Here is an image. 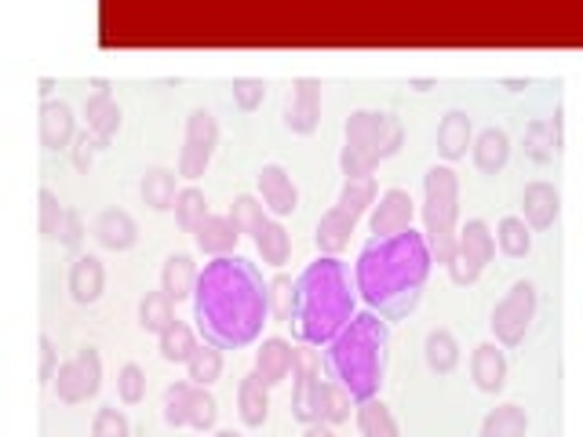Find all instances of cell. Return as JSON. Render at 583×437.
I'll return each instance as SVG.
<instances>
[{
  "instance_id": "obj_21",
  "label": "cell",
  "mask_w": 583,
  "mask_h": 437,
  "mask_svg": "<svg viewBox=\"0 0 583 437\" xmlns=\"http://www.w3.org/2000/svg\"><path fill=\"white\" fill-rule=\"evenodd\" d=\"M77 139V117L70 102H44L41 107V146L44 149H70Z\"/></svg>"
},
{
  "instance_id": "obj_8",
  "label": "cell",
  "mask_w": 583,
  "mask_h": 437,
  "mask_svg": "<svg viewBox=\"0 0 583 437\" xmlns=\"http://www.w3.org/2000/svg\"><path fill=\"white\" fill-rule=\"evenodd\" d=\"M220 419V401L212 397L209 386H193L190 379H179L165 390V423L168 427H190L209 434Z\"/></svg>"
},
{
  "instance_id": "obj_40",
  "label": "cell",
  "mask_w": 583,
  "mask_h": 437,
  "mask_svg": "<svg viewBox=\"0 0 583 437\" xmlns=\"http://www.w3.org/2000/svg\"><path fill=\"white\" fill-rule=\"evenodd\" d=\"M375 179H347L343 182V190H339V209L343 212H350L354 218H361L369 209H375Z\"/></svg>"
},
{
  "instance_id": "obj_41",
  "label": "cell",
  "mask_w": 583,
  "mask_h": 437,
  "mask_svg": "<svg viewBox=\"0 0 583 437\" xmlns=\"http://www.w3.org/2000/svg\"><path fill=\"white\" fill-rule=\"evenodd\" d=\"M231 218H234V226L242 229V237H256L259 226L267 223L270 215H267V204H262L259 198H251V193H237Z\"/></svg>"
},
{
  "instance_id": "obj_36",
  "label": "cell",
  "mask_w": 583,
  "mask_h": 437,
  "mask_svg": "<svg viewBox=\"0 0 583 437\" xmlns=\"http://www.w3.org/2000/svg\"><path fill=\"white\" fill-rule=\"evenodd\" d=\"M482 437H529V416L518 405H500L482 419Z\"/></svg>"
},
{
  "instance_id": "obj_43",
  "label": "cell",
  "mask_w": 583,
  "mask_h": 437,
  "mask_svg": "<svg viewBox=\"0 0 583 437\" xmlns=\"http://www.w3.org/2000/svg\"><path fill=\"white\" fill-rule=\"evenodd\" d=\"M37 209H41V215H37V226H41V237L44 240H59V229H63V218H66V209L59 204V198H55L52 190H41L37 193Z\"/></svg>"
},
{
  "instance_id": "obj_37",
  "label": "cell",
  "mask_w": 583,
  "mask_h": 437,
  "mask_svg": "<svg viewBox=\"0 0 583 437\" xmlns=\"http://www.w3.org/2000/svg\"><path fill=\"white\" fill-rule=\"evenodd\" d=\"M176 321V303L157 289V292H146L139 299V328L150 332V336H161V332Z\"/></svg>"
},
{
  "instance_id": "obj_31",
  "label": "cell",
  "mask_w": 583,
  "mask_h": 437,
  "mask_svg": "<svg viewBox=\"0 0 583 437\" xmlns=\"http://www.w3.org/2000/svg\"><path fill=\"white\" fill-rule=\"evenodd\" d=\"M354 419H358L361 437H402V430H397L394 412L386 408L380 397H365V401H358V408H354Z\"/></svg>"
},
{
  "instance_id": "obj_9",
  "label": "cell",
  "mask_w": 583,
  "mask_h": 437,
  "mask_svg": "<svg viewBox=\"0 0 583 437\" xmlns=\"http://www.w3.org/2000/svg\"><path fill=\"white\" fill-rule=\"evenodd\" d=\"M496 256V234L489 229L482 218H471L460 229V248H456V259L449 262V281L456 289H471V284L482 278V270L493 262Z\"/></svg>"
},
{
  "instance_id": "obj_47",
  "label": "cell",
  "mask_w": 583,
  "mask_h": 437,
  "mask_svg": "<svg viewBox=\"0 0 583 437\" xmlns=\"http://www.w3.org/2000/svg\"><path fill=\"white\" fill-rule=\"evenodd\" d=\"M262 99H267V85H262L259 77H237L234 80V102L242 107L245 113L259 110Z\"/></svg>"
},
{
  "instance_id": "obj_33",
  "label": "cell",
  "mask_w": 583,
  "mask_h": 437,
  "mask_svg": "<svg viewBox=\"0 0 583 437\" xmlns=\"http://www.w3.org/2000/svg\"><path fill=\"white\" fill-rule=\"evenodd\" d=\"M251 240H256V251L262 256V262H270V267H284L289 256H292V237H289V229L278 223V218H267Z\"/></svg>"
},
{
  "instance_id": "obj_49",
  "label": "cell",
  "mask_w": 583,
  "mask_h": 437,
  "mask_svg": "<svg viewBox=\"0 0 583 437\" xmlns=\"http://www.w3.org/2000/svg\"><path fill=\"white\" fill-rule=\"evenodd\" d=\"M55 372H59V358H55V343L48 336H41V383H55Z\"/></svg>"
},
{
  "instance_id": "obj_46",
  "label": "cell",
  "mask_w": 583,
  "mask_h": 437,
  "mask_svg": "<svg viewBox=\"0 0 583 437\" xmlns=\"http://www.w3.org/2000/svg\"><path fill=\"white\" fill-rule=\"evenodd\" d=\"M99 149H106V143H102L99 135L77 132V139L70 146V160H74V168L81 171V176H88V171H91V165H96V157H99Z\"/></svg>"
},
{
  "instance_id": "obj_28",
  "label": "cell",
  "mask_w": 583,
  "mask_h": 437,
  "mask_svg": "<svg viewBox=\"0 0 583 437\" xmlns=\"http://www.w3.org/2000/svg\"><path fill=\"white\" fill-rule=\"evenodd\" d=\"M237 416L245 427H262L270 416V386L256 372H248L237 386Z\"/></svg>"
},
{
  "instance_id": "obj_32",
  "label": "cell",
  "mask_w": 583,
  "mask_h": 437,
  "mask_svg": "<svg viewBox=\"0 0 583 437\" xmlns=\"http://www.w3.org/2000/svg\"><path fill=\"white\" fill-rule=\"evenodd\" d=\"M176 171L171 168H150L143 176V204L154 212H171L176 209V198H179V187H176Z\"/></svg>"
},
{
  "instance_id": "obj_18",
  "label": "cell",
  "mask_w": 583,
  "mask_h": 437,
  "mask_svg": "<svg viewBox=\"0 0 583 437\" xmlns=\"http://www.w3.org/2000/svg\"><path fill=\"white\" fill-rule=\"evenodd\" d=\"M237 240H242V229L234 226L231 215H215V212H212L198 229H193V245H198L204 256H212V259L234 256Z\"/></svg>"
},
{
  "instance_id": "obj_7",
  "label": "cell",
  "mask_w": 583,
  "mask_h": 437,
  "mask_svg": "<svg viewBox=\"0 0 583 437\" xmlns=\"http://www.w3.org/2000/svg\"><path fill=\"white\" fill-rule=\"evenodd\" d=\"M456 215H460V179L449 165H434L423 176V226H427V248L430 259L449 267L460 248V229H456Z\"/></svg>"
},
{
  "instance_id": "obj_34",
  "label": "cell",
  "mask_w": 583,
  "mask_h": 437,
  "mask_svg": "<svg viewBox=\"0 0 583 437\" xmlns=\"http://www.w3.org/2000/svg\"><path fill=\"white\" fill-rule=\"evenodd\" d=\"M157 347H161V358L171 361V365H187L193 358V350L201 347L198 336H193V328L187 325V321H171V325L157 336Z\"/></svg>"
},
{
  "instance_id": "obj_5",
  "label": "cell",
  "mask_w": 583,
  "mask_h": 437,
  "mask_svg": "<svg viewBox=\"0 0 583 437\" xmlns=\"http://www.w3.org/2000/svg\"><path fill=\"white\" fill-rule=\"evenodd\" d=\"M343 154H339V168L347 179H372V171L391 160L405 143L402 121L394 113H380V110H358L350 113L347 124H343Z\"/></svg>"
},
{
  "instance_id": "obj_52",
  "label": "cell",
  "mask_w": 583,
  "mask_h": 437,
  "mask_svg": "<svg viewBox=\"0 0 583 437\" xmlns=\"http://www.w3.org/2000/svg\"><path fill=\"white\" fill-rule=\"evenodd\" d=\"M198 437H204V434H198Z\"/></svg>"
},
{
  "instance_id": "obj_12",
  "label": "cell",
  "mask_w": 583,
  "mask_h": 437,
  "mask_svg": "<svg viewBox=\"0 0 583 437\" xmlns=\"http://www.w3.org/2000/svg\"><path fill=\"white\" fill-rule=\"evenodd\" d=\"M55 397L63 401V405H85L88 397L99 394L102 386V358L96 347H81L74 354L70 361L59 365V372H55Z\"/></svg>"
},
{
  "instance_id": "obj_44",
  "label": "cell",
  "mask_w": 583,
  "mask_h": 437,
  "mask_svg": "<svg viewBox=\"0 0 583 437\" xmlns=\"http://www.w3.org/2000/svg\"><path fill=\"white\" fill-rule=\"evenodd\" d=\"M117 397L124 401V405H139V401L146 397V372L135 361L121 365V372H117Z\"/></svg>"
},
{
  "instance_id": "obj_14",
  "label": "cell",
  "mask_w": 583,
  "mask_h": 437,
  "mask_svg": "<svg viewBox=\"0 0 583 437\" xmlns=\"http://www.w3.org/2000/svg\"><path fill=\"white\" fill-rule=\"evenodd\" d=\"M413 218H416V209H413V198H408V190H383L380 201H375L372 209V234L386 240V237H397V234H408L413 229Z\"/></svg>"
},
{
  "instance_id": "obj_27",
  "label": "cell",
  "mask_w": 583,
  "mask_h": 437,
  "mask_svg": "<svg viewBox=\"0 0 583 437\" xmlns=\"http://www.w3.org/2000/svg\"><path fill=\"white\" fill-rule=\"evenodd\" d=\"M354 226H358V218H354L350 212H343L339 204H333V209L322 215V223H317V234H314L317 251H322V256H328V259L339 256V251L350 245Z\"/></svg>"
},
{
  "instance_id": "obj_2",
  "label": "cell",
  "mask_w": 583,
  "mask_h": 437,
  "mask_svg": "<svg viewBox=\"0 0 583 437\" xmlns=\"http://www.w3.org/2000/svg\"><path fill=\"white\" fill-rule=\"evenodd\" d=\"M430 248L419 234L397 237H372L358 259V289L386 317H402L405 310L416 306L423 281L430 270Z\"/></svg>"
},
{
  "instance_id": "obj_29",
  "label": "cell",
  "mask_w": 583,
  "mask_h": 437,
  "mask_svg": "<svg viewBox=\"0 0 583 437\" xmlns=\"http://www.w3.org/2000/svg\"><path fill=\"white\" fill-rule=\"evenodd\" d=\"M85 121H88V132L99 135V139L110 146L113 135L121 132V107H117V99H113L110 91H96V96H88Z\"/></svg>"
},
{
  "instance_id": "obj_39",
  "label": "cell",
  "mask_w": 583,
  "mask_h": 437,
  "mask_svg": "<svg viewBox=\"0 0 583 437\" xmlns=\"http://www.w3.org/2000/svg\"><path fill=\"white\" fill-rule=\"evenodd\" d=\"M187 376L193 386H212L215 379L223 376V350L215 347V343H201V347L193 350V358L187 361Z\"/></svg>"
},
{
  "instance_id": "obj_11",
  "label": "cell",
  "mask_w": 583,
  "mask_h": 437,
  "mask_svg": "<svg viewBox=\"0 0 583 437\" xmlns=\"http://www.w3.org/2000/svg\"><path fill=\"white\" fill-rule=\"evenodd\" d=\"M532 317H536V284L514 281V289L503 295L493 310V332H496L500 347H522Z\"/></svg>"
},
{
  "instance_id": "obj_38",
  "label": "cell",
  "mask_w": 583,
  "mask_h": 437,
  "mask_svg": "<svg viewBox=\"0 0 583 437\" xmlns=\"http://www.w3.org/2000/svg\"><path fill=\"white\" fill-rule=\"evenodd\" d=\"M176 223H179V229L182 234H193L204 218L212 215V209H209V198H204V190L201 187H182L179 190V198H176Z\"/></svg>"
},
{
  "instance_id": "obj_13",
  "label": "cell",
  "mask_w": 583,
  "mask_h": 437,
  "mask_svg": "<svg viewBox=\"0 0 583 437\" xmlns=\"http://www.w3.org/2000/svg\"><path fill=\"white\" fill-rule=\"evenodd\" d=\"M322 124V80L300 77L292 88V99L284 107V128L295 135H311Z\"/></svg>"
},
{
  "instance_id": "obj_51",
  "label": "cell",
  "mask_w": 583,
  "mask_h": 437,
  "mask_svg": "<svg viewBox=\"0 0 583 437\" xmlns=\"http://www.w3.org/2000/svg\"><path fill=\"white\" fill-rule=\"evenodd\" d=\"M215 437H242V434H237V430H220Z\"/></svg>"
},
{
  "instance_id": "obj_15",
  "label": "cell",
  "mask_w": 583,
  "mask_h": 437,
  "mask_svg": "<svg viewBox=\"0 0 583 437\" xmlns=\"http://www.w3.org/2000/svg\"><path fill=\"white\" fill-rule=\"evenodd\" d=\"M259 193L270 215H292L300 209V187L281 165H262L259 168Z\"/></svg>"
},
{
  "instance_id": "obj_24",
  "label": "cell",
  "mask_w": 583,
  "mask_h": 437,
  "mask_svg": "<svg viewBox=\"0 0 583 437\" xmlns=\"http://www.w3.org/2000/svg\"><path fill=\"white\" fill-rule=\"evenodd\" d=\"M102 289H106V267H102L99 256H77L70 267V295L74 303L91 306L102 299Z\"/></svg>"
},
{
  "instance_id": "obj_42",
  "label": "cell",
  "mask_w": 583,
  "mask_h": 437,
  "mask_svg": "<svg viewBox=\"0 0 583 437\" xmlns=\"http://www.w3.org/2000/svg\"><path fill=\"white\" fill-rule=\"evenodd\" d=\"M267 299H270V317L273 321H292V306H295V281L289 273H273L267 281Z\"/></svg>"
},
{
  "instance_id": "obj_26",
  "label": "cell",
  "mask_w": 583,
  "mask_h": 437,
  "mask_svg": "<svg viewBox=\"0 0 583 437\" xmlns=\"http://www.w3.org/2000/svg\"><path fill=\"white\" fill-rule=\"evenodd\" d=\"M474 146V124L463 110L445 113L438 124V154L445 160H463L467 149Z\"/></svg>"
},
{
  "instance_id": "obj_22",
  "label": "cell",
  "mask_w": 583,
  "mask_h": 437,
  "mask_svg": "<svg viewBox=\"0 0 583 437\" xmlns=\"http://www.w3.org/2000/svg\"><path fill=\"white\" fill-rule=\"evenodd\" d=\"M471 379L482 394H500V390L507 386V358H503V350L496 347V343H482V347H474Z\"/></svg>"
},
{
  "instance_id": "obj_20",
  "label": "cell",
  "mask_w": 583,
  "mask_h": 437,
  "mask_svg": "<svg viewBox=\"0 0 583 437\" xmlns=\"http://www.w3.org/2000/svg\"><path fill=\"white\" fill-rule=\"evenodd\" d=\"M558 209H562V198H558V190L551 182L540 179L522 190V218L529 223V229H551Z\"/></svg>"
},
{
  "instance_id": "obj_25",
  "label": "cell",
  "mask_w": 583,
  "mask_h": 437,
  "mask_svg": "<svg viewBox=\"0 0 583 437\" xmlns=\"http://www.w3.org/2000/svg\"><path fill=\"white\" fill-rule=\"evenodd\" d=\"M471 157H474V165L482 176H500L511 160V135L503 128H482L474 135Z\"/></svg>"
},
{
  "instance_id": "obj_19",
  "label": "cell",
  "mask_w": 583,
  "mask_h": 437,
  "mask_svg": "<svg viewBox=\"0 0 583 437\" xmlns=\"http://www.w3.org/2000/svg\"><path fill=\"white\" fill-rule=\"evenodd\" d=\"M198 281H201L198 262H193L187 251H171L161 267V292L171 303H187V299H193V292H198Z\"/></svg>"
},
{
  "instance_id": "obj_35",
  "label": "cell",
  "mask_w": 583,
  "mask_h": 437,
  "mask_svg": "<svg viewBox=\"0 0 583 437\" xmlns=\"http://www.w3.org/2000/svg\"><path fill=\"white\" fill-rule=\"evenodd\" d=\"M496 248L507 259H525L532 251V229L522 215H503L496 226Z\"/></svg>"
},
{
  "instance_id": "obj_3",
  "label": "cell",
  "mask_w": 583,
  "mask_h": 437,
  "mask_svg": "<svg viewBox=\"0 0 583 437\" xmlns=\"http://www.w3.org/2000/svg\"><path fill=\"white\" fill-rule=\"evenodd\" d=\"M350 314H354L350 284L336 259H328V256L317 259L295 278V306H292L289 325L295 328L303 347L333 343L354 321Z\"/></svg>"
},
{
  "instance_id": "obj_1",
  "label": "cell",
  "mask_w": 583,
  "mask_h": 437,
  "mask_svg": "<svg viewBox=\"0 0 583 437\" xmlns=\"http://www.w3.org/2000/svg\"><path fill=\"white\" fill-rule=\"evenodd\" d=\"M267 317V281L248 259L226 256L201 270L198 292H193V321L204 343H215L220 350H242L259 339Z\"/></svg>"
},
{
  "instance_id": "obj_16",
  "label": "cell",
  "mask_w": 583,
  "mask_h": 437,
  "mask_svg": "<svg viewBox=\"0 0 583 437\" xmlns=\"http://www.w3.org/2000/svg\"><path fill=\"white\" fill-rule=\"evenodd\" d=\"M91 237L106 251H128L139 240V226L124 209H102L91 218Z\"/></svg>"
},
{
  "instance_id": "obj_10",
  "label": "cell",
  "mask_w": 583,
  "mask_h": 437,
  "mask_svg": "<svg viewBox=\"0 0 583 437\" xmlns=\"http://www.w3.org/2000/svg\"><path fill=\"white\" fill-rule=\"evenodd\" d=\"M215 146H220V121L212 110H193L187 117V135H182L179 149V176L182 179H201L209 171Z\"/></svg>"
},
{
  "instance_id": "obj_30",
  "label": "cell",
  "mask_w": 583,
  "mask_h": 437,
  "mask_svg": "<svg viewBox=\"0 0 583 437\" xmlns=\"http://www.w3.org/2000/svg\"><path fill=\"white\" fill-rule=\"evenodd\" d=\"M423 361L434 376H452L456 365H460V343L449 328H434L423 339Z\"/></svg>"
},
{
  "instance_id": "obj_4",
  "label": "cell",
  "mask_w": 583,
  "mask_h": 437,
  "mask_svg": "<svg viewBox=\"0 0 583 437\" xmlns=\"http://www.w3.org/2000/svg\"><path fill=\"white\" fill-rule=\"evenodd\" d=\"M383 361L386 328L375 314L354 317L328 347V372L354 401L375 397V386L383 383Z\"/></svg>"
},
{
  "instance_id": "obj_23",
  "label": "cell",
  "mask_w": 583,
  "mask_h": 437,
  "mask_svg": "<svg viewBox=\"0 0 583 437\" xmlns=\"http://www.w3.org/2000/svg\"><path fill=\"white\" fill-rule=\"evenodd\" d=\"M525 154H529L536 165H551L562 154V113L554 117H540L525 128Z\"/></svg>"
},
{
  "instance_id": "obj_17",
  "label": "cell",
  "mask_w": 583,
  "mask_h": 437,
  "mask_svg": "<svg viewBox=\"0 0 583 437\" xmlns=\"http://www.w3.org/2000/svg\"><path fill=\"white\" fill-rule=\"evenodd\" d=\"M292 365H295V347H292L289 339L270 336V339L259 343V350H256V376H259L270 390L281 386L284 379L292 376Z\"/></svg>"
},
{
  "instance_id": "obj_48",
  "label": "cell",
  "mask_w": 583,
  "mask_h": 437,
  "mask_svg": "<svg viewBox=\"0 0 583 437\" xmlns=\"http://www.w3.org/2000/svg\"><path fill=\"white\" fill-rule=\"evenodd\" d=\"M59 245L77 251L85 245V218L77 209H66V218H63V229H59Z\"/></svg>"
},
{
  "instance_id": "obj_6",
  "label": "cell",
  "mask_w": 583,
  "mask_h": 437,
  "mask_svg": "<svg viewBox=\"0 0 583 437\" xmlns=\"http://www.w3.org/2000/svg\"><path fill=\"white\" fill-rule=\"evenodd\" d=\"M292 416L314 427H339L350 419V394L339 383H325L322 379V361H317L314 347H295V365H292Z\"/></svg>"
},
{
  "instance_id": "obj_45",
  "label": "cell",
  "mask_w": 583,
  "mask_h": 437,
  "mask_svg": "<svg viewBox=\"0 0 583 437\" xmlns=\"http://www.w3.org/2000/svg\"><path fill=\"white\" fill-rule=\"evenodd\" d=\"M91 437H132V427H128V416H124L121 408H99L96 419H91Z\"/></svg>"
},
{
  "instance_id": "obj_50",
  "label": "cell",
  "mask_w": 583,
  "mask_h": 437,
  "mask_svg": "<svg viewBox=\"0 0 583 437\" xmlns=\"http://www.w3.org/2000/svg\"><path fill=\"white\" fill-rule=\"evenodd\" d=\"M303 437H336L333 427H325V423H314V427H306Z\"/></svg>"
}]
</instances>
